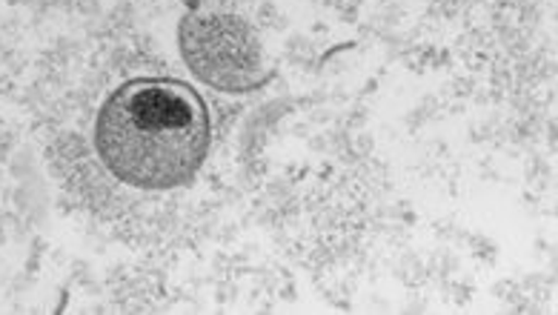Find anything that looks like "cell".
I'll use <instances>...</instances> for the list:
<instances>
[{"mask_svg": "<svg viewBox=\"0 0 558 315\" xmlns=\"http://www.w3.org/2000/svg\"><path fill=\"white\" fill-rule=\"evenodd\" d=\"M95 153L109 175L144 193L192 184L213 146L209 109L175 77H132L100 104Z\"/></svg>", "mask_w": 558, "mask_h": 315, "instance_id": "1", "label": "cell"}, {"mask_svg": "<svg viewBox=\"0 0 558 315\" xmlns=\"http://www.w3.org/2000/svg\"><path fill=\"white\" fill-rule=\"evenodd\" d=\"M186 70L221 95H250L272 81L255 26L230 9L192 7L178 24Z\"/></svg>", "mask_w": 558, "mask_h": 315, "instance_id": "2", "label": "cell"}]
</instances>
